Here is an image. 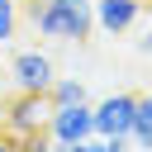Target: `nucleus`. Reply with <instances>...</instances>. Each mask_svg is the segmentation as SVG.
<instances>
[{
    "instance_id": "7",
    "label": "nucleus",
    "mask_w": 152,
    "mask_h": 152,
    "mask_svg": "<svg viewBox=\"0 0 152 152\" xmlns=\"http://www.w3.org/2000/svg\"><path fill=\"white\" fill-rule=\"evenodd\" d=\"M128 142H133L138 152H152V95H138V114H133Z\"/></svg>"
},
{
    "instance_id": "10",
    "label": "nucleus",
    "mask_w": 152,
    "mask_h": 152,
    "mask_svg": "<svg viewBox=\"0 0 152 152\" xmlns=\"http://www.w3.org/2000/svg\"><path fill=\"white\" fill-rule=\"evenodd\" d=\"M19 28V0H0V43H10Z\"/></svg>"
},
{
    "instance_id": "3",
    "label": "nucleus",
    "mask_w": 152,
    "mask_h": 152,
    "mask_svg": "<svg viewBox=\"0 0 152 152\" xmlns=\"http://www.w3.org/2000/svg\"><path fill=\"white\" fill-rule=\"evenodd\" d=\"M48 138L62 142V147H76L86 138H95V104H57L52 119H48Z\"/></svg>"
},
{
    "instance_id": "6",
    "label": "nucleus",
    "mask_w": 152,
    "mask_h": 152,
    "mask_svg": "<svg viewBox=\"0 0 152 152\" xmlns=\"http://www.w3.org/2000/svg\"><path fill=\"white\" fill-rule=\"evenodd\" d=\"M138 0H95V28L100 33H124L138 24Z\"/></svg>"
},
{
    "instance_id": "1",
    "label": "nucleus",
    "mask_w": 152,
    "mask_h": 152,
    "mask_svg": "<svg viewBox=\"0 0 152 152\" xmlns=\"http://www.w3.org/2000/svg\"><path fill=\"white\" fill-rule=\"evenodd\" d=\"M38 38L52 43H86L95 33V0H43L28 10Z\"/></svg>"
},
{
    "instance_id": "5",
    "label": "nucleus",
    "mask_w": 152,
    "mask_h": 152,
    "mask_svg": "<svg viewBox=\"0 0 152 152\" xmlns=\"http://www.w3.org/2000/svg\"><path fill=\"white\" fill-rule=\"evenodd\" d=\"M133 114H138V95H104L95 104V138H128L133 133Z\"/></svg>"
},
{
    "instance_id": "11",
    "label": "nucleus",
    "mask_w": 152,
    "mask_h": 152,
    "mask_svg": "<svg viewBox=\"0 0 152 152\" xmlns=\"http://www.w3.org/2000/svg\"><path fill=\"white\" fill-rule=\"evenodd\" d=\"M14 152H52V138L48 133H33V138H19Z\"/></svg>"
},
{
    "instance_id": "8",
    "label": "nucleus",
    "mask_w": 152,
    "mask_h": 152,
    "mask_svg": "<svg viewBox=\"0 0 152 152\" xmlns=\"http://www.w3.org/2000/svg\"><path fill=\"white\" fill-rule=\"evenodd\" d=\"M48 100H52V109L57 104H86V81L81 76H57L52 90H48Z\"/></svg>"
},
{
    "instance_id": "12",
    "label": "nucleus",
    "mask_w": 152,
    "mask_h": 152,
    "mask_svg": "<svg viewBox=\"0 0 152 152\" xmlns=\"http://www.w3.org/2000/svg\"><path fill=\"white\" fill-rule=\"evenodd\" d=\"M0 152H14V138H10L5 128H0Z\"/></svg>"
},
{
    "instance_id": "9",
    "label": "nucleus",
    "mask_w": 152,
    "mask_h": 152,
    "mask_svg": "<svg viewBox=\"0 0 152 152\" xmlns=\"http://www.w3.org/2000/svg\"><path fill=\"white\" fill-rule=\"evenodd\" d=\"M133 142L128 138H86V142H76L71 152H128Z\"/></svg>"
},
{
    "instance_id": "14",
    "label": "nucleus",
    "mask_w": 152,
    "mask_h": 152,
    "mask_svg": "<svg viewBox=\"0 0 152 152\" xmlns=\"http://www.w3.org/2000/svg\"><path fill=\"white\" fill-rule=\"evenodd\" d=\"M52 152H71V147H62V142H52Z\"/></svg>"
},
{
    "instance_id": "2",
    "label": "nucleus",
    "mask_w": 152,
    "mask_h": 152,
    "mask_svg": "<svg viewBox=\"0 0 152 152\" xmlns=\"http://www.w3.org/2000/svg\"><path fill=\"white\" fill-rule=\"evenodd\" d=\"M48 119H52V100L48 95H24L14 90V100L0 104V128L19 142V138H33V133H48Z\"/></svg>"
},
{
    "instance_id": "4",
    "label": "nucleus",
    "mask_w": 152,
    "mask_h": 152,
    "mask_svg": "<svg viewBox=\"0 0 152 152\" xmlns=\"http://www.w3.org/2000/svg\"><path fill=\"white\" fill-rule=\"evenodd\" d=\"M10 76H14V90H24V95H48V90H52V81H57L52 57H48V52H38V48L14 52Z\"/></svg>"
},
{
    "instance_id": "13",
    "label": "nucleus",
    "mask_w": 152,
    "mask_h": 152,
    "mask_svg": "<svg viewBox=\"0 0 152 152\" xmlns=\"http://www.w3.org/2000/svg\"><path fill=\"white\" fill-rule=\"evenodd\" d=\"M138 48H142V52H152V33H147V38H142V43H138Z\"/></svg>"
},
{
    "instance_id": "15",
    "label": "nucleus",
    "mask_w": 152,
    "mask_h": 152,
    "mask_svg": "<svg viewBox=\"0 0 152 152\" xmlns=\"http://www.w3.org/2000/svg\"><path fill=\"white\" fill-rule=\"evenodd\" d=\"M128 152H138V147H128Z\"/></svg>"
}]
</instances>
